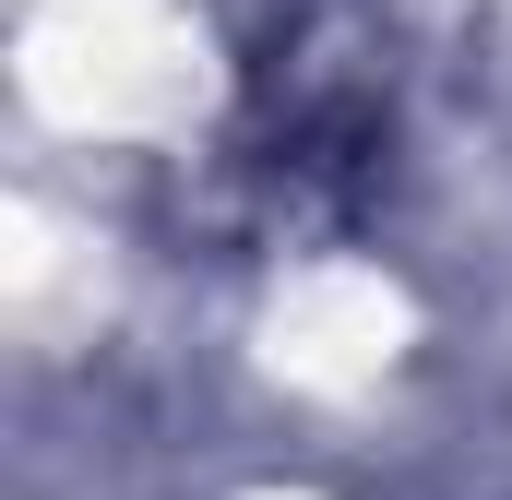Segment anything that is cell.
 <instances>
[{"label":"cell","mask_w":512,"mask_h":500,"mask_svg":"<svg viewBox=\"0 0 512 500\" xmlns=\"http://www.w3.org/2000/svg\"><path fill=\"white\" fill-rule=\"evenodd\" d=\"M393 143V84L382 36L346 0H298L251 60V155L298 191V203H358Z\"/></svg>","instance_id":"6da1fadb"}]
</instances>
